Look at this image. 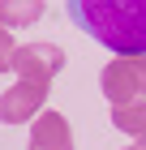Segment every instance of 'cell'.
I'll return each mask as SVG.
<instances>
[{"label":"cell","mask_w":146,"mask_h":150,"mask_svg":"<svg viewBox=\"0 0 146 150\" xmlns=\"http://www.w3.org/2000/svg\"><path fill=\"white\" fill-rule=\"evenodd\" d=\"M65 9L112 56H146V0H65Z\"/></svg>","instance_id":"6da1fadb"},{"label":"cell","mask_w":146,"mask_h":150,"mask_svg":"<svg viewBox=\"0 0 146 150\" xmlns=\"http://www.w3.org/2000/svg\"><path fill=\"white\" fill-rule=\"evenodd\" d=\"M60 69H65V52L56 43H17V52H13V73L22 81L52 86V77Z\"/></svg>","instance_id":"7a4b0ae2"},{"label":"cell","mask_w":146,"mask_h":150,"mask_svg":"<svg viewBox=\"0 0 146 150\" xmlns=\"http://www.w3.org/2000/svg\"><path fill=\"white\" fill-rule=\"evenodd\" d=\"M47 90L52 86H39V81H13L9 90L0 94V125H30L34 116L47 107Z\"/></svg>","instance_id":"3957f363"},{"label":"cell","mask_w":146,"mask_h":150,"mask_svg":"<svg viewBox=\"0 0 146 150\" xmlns=\"http://www.w3.org/2000/svg\"><path fill=\"white\" fill-rule=\"evenodd\" d=\"M99 90H103V99H108L112 107L142 99V90H137V73H133V56H112V60H108L103 73H99Z\"/></svg>","instance_id":"277c9868"},{"label":"cell","mask_w":146,"mask_h":150,"mask_svg":"<svg viewBox=\"0 0 146 150\" xmlns=\"http://www.w3.org/2000/svg\"><path fill=\"white\" fill-rule=\"evenodd\" d=\"M30 150H73V129L60 112L43 107L30 120Z\"/></svg>","instance_id":"5b68a950"},{"label":"cell","mask_w":146,"mask_h":150,"mask_svg":"<svg viewBox=\"0 0 146 150\" xmlns=\"http://www.w3.org/2000/svg\"><path fill=\"white\" fill-rule=\"evenodd\" d=\"M43 4L47 0H0V26L9 30H26L43 17Z\"/></svg>","instance_id":"8992f818"},{"label":"cell","mask_w":146,"mask_h":150,"mask_svg":"<svg viewBox=\"0 0 146 150\" xmlns=\"http://www.w3.org/2000/svg\"><path fill=\"white\" fill-rule=\"evenodd\" d=\"M112 125L129 137H142L146 133V99H133V103H120L112 107Z\"/></svg>","instance_id":"52a82bcc"},{"label":"cell","mask_w":146,"mask_h":150,"mask_svg":"<svg viewBox=\"0 0 146 150\" xmlns=\"http://www.w3.org/2000/svg\"><path fill=\"white\" fill-rule=\"evenodd\" d=\"M13 52H17L13 30H9V26H0V73H9V69H13Z\"/></svg>","instance_id":"ba28073f"},{"label":"cell","mask_w":146,"mask_h":150,"mask_svg":"<svg viewBox=\"0 0 146 150\" xmlns=\"http://www.w3.org/2000/svg\"><path fill=\"white\" fill-rule=\"evenodd\" d=\"M133 73H137V90L146 99V56H133Z\"/></svg>","instance_id":"9c48e42d"},{"label":"cell","mask_w":146,"mask_h":150,"mask_svg":"<svg viewBox=\"0 0 146 150\" xmlns=\"http://www.w3.org/2000/svg\"><path fill=\"white\" fill-rule=\"evenodd\" d=\"M133 146H137V150H146V133H142V137H133Z\"/></svg>","instance_id":"30bf717a"},{"label":"cell","mask_w":146,"mask_h":150,"mask_svg":"<svg viewBox=\"0 0 146 150\" xmlns=\"http://www.w3.org/2000/svg\"><path fill=\"white\" fill-rule=\"evenodd\" d=\"M125 150H137V146H125Z\"/></svg>","instance_id":"8fae6325"}]
</instances>
